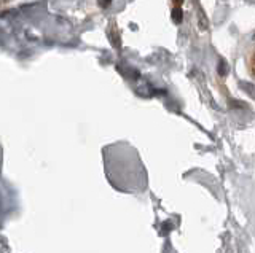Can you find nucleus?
<instances>
[{
    "mask_svg": "<svg viewBox=\"0 0 255 253\" xmlns=\"http://www.w3.org/2000/svg\"><path fill=\"white\" fill-rule=\"evenodd\" d=\"M246 67L249 70L251 77L255 80V42L249 46V50L246 53Z\"/></svg>",
    "mask_w": 255,
    "mask_h": 253,
    "instance_id": "nucleus-1",
    "label": "nucleus"
}]
</instances>
